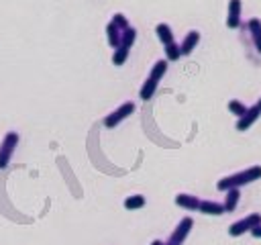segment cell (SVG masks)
<instances>
[{
    "mask_svg": "<svg viewBox=\"0 0 261 245\" xmlns=\"http://www.w3.org/2000/svg\"><path fill=\"white\" fill-rule=\"evenodd\" d=\"M128 53H130V49H128V47L118 45V47L114 49V53H112V63H114V65H122V63L128 59Z\"/></svg>",
    "mask_w": 261,
    "mask_h": 245,
    "instance_id": "cell-17",
    "label": "cell"
},
{
    "mask_svg": "<svg viewBox=\"0 0 261 245\" xmlns=\"http://www.w3.org/2000/svg\"><path fill=\"white\" fill-rule=\"evenodd\" d=\"M198 210L204 212V214H212V216H218V214H224V212H226V210H224V204L214 202V200H202Z\"/></svg>",
    "mask_w": 261,
    "mask_h": 245,
    "instance_id": "cell-11",
    "label": "cell"
},
{
    "mask_svg": "<svg viewBox=\"0 0 261 245\" xmlns=\"http://www.w3.org/2000/svg\"><path fill=\"white\" fill-rule=\"evenodd\" d=\"M135 108H137V106H135V102H130V100H128V102H122V104H120L116 110H112V112H110V114L104 118V127L114 129L118 122H122L124 118H128V116L135 112Z\"/></svg>",
    "mask_w": 261,
    "mask_h": 245,
    "instance_id": "cell-5",
    "label": "cell"
},
{
    "mask_svg": "<svg viewBox=\"0 0 261 245\" xmlns=\"http://www.w3.org/2000/svg\"><path fill=\"white\" fill-rule=\"evenodd\" d=\"M151 245H165V243H163V241H159V239H155V241H153Z\"/></svg>",
    "mask_w": 261,
    "mask_h": 245,
    "instance_id": "cell-23",
    "label": "cell"
},
{
    "mask_svg": "<svg viewBox=\"0 0 261 245\" xmlns=\"http://www.w3.org/2000/svg\"><path fill=\"white\" fill-rule=\"evenodd\" d=\"M16 145H18V133L16 131L6 133L4 139H2V143H0V169H4L10 163Z\"/></svg>",
    "mask_w": 261,
    "mask_h": 245,
    "instance_id": "cell-3",
    "label": "cell"
},
{
    "mask_svg": "<svg viewBox=\"0 0 261 245\" xmlns=\"http://www.w3.org/2000/svg\"><path fill=\"white\" fill-rule=\"evenodd\" d=\"M135 39H137V31L133 29V27H128L126 31H122V39H120V45L122 47H133V43H135Z\"/></svg>",
    "mask_w": 261,
    "mask_h": 245,
    "instance_id": "cell-19",
    "label": "cell"
},
{
    "mask_svg": "<svg viewBox=\"0 0 261 245\" xmlns=\"http://www.w3.org/2000/svg\"><path fill=\"white\" fill-rule=\"evenodd\" d=\"M165 57H167V61H175V59L181 57V49H179V45L175 41L165 45Z\"/></svg>",
    "mask_w": 261,
    "mask_h": 245,
    "instance_id": "cell-18",
    "label": "cell"
},
{
    "mask_svg": "<svg viewBox=\"0 0 261 245\" xmlns=\"http://www.w3.org/2000/svg\"><path fill=\"white\" fill-rule=\"evenodd\" d=\"M261 178V165H251L243 172H237V174H230L226 178H220L216 182V188L220 192H226V190H232V188H241V186H247L255 180Z\"/></svg>",
    "mask_w": 261,
    "mask_h": 245,
    "instance_id": "cell-1",
    "label": "cell"
},
{
    "mask_svg": "<svg viewBox=\"0 0 261 245\" xmlns=\"http://www.w3.org/2000/svg\"><path fill=\"white\" fill-rule=\"evenodd\" d=\"M251 235H253V237H257V239H261V223L251 231Z\"/></svg>",
    "mask_w": 261,
    "mask_h": 245,
    "instance_id": "cell-22",
    "label": "cell"
},
{
    "mask_svg": "<svg viewBox=\"0 0 261 245\" xmlns=\"http://www.w3.org/2000/svg\"><path fill=\"white\" fill-rule=\"evenodd\" d=\"M259 223H261V214H259V212H253V214H249V216H245V218L232 223V225L228 227V235H230V237H239V235L251 233Z\"/></svg>",
    "mask_w": 261,
    "mask_h": 245,
    "instance_id": "cell-4",
    "label": "cell"
},
{
    "mask_svg": "<svg viewBox=\"0 0 261 245\" xmlns=\"http://www.w3.org/2000/svg\"><path fill=\"white\" fill-rule=\"evenodd\" d=\"M247 27H249L251 39H253V43H255V49L261 53V20H259V18H251Z\"/></svg>",
    "mask_w": 261,
    "mask_h": 245,
    "instance_id": "cell-14",
    "label": "cell"
},
{
    "mask_svg": "<svg viewBox=\"0 0 261 245\" xmlns=\"http://www.w3.org/2000/svg\"><path fill=\"white\" fill-rule=\"evenodd\" d=\"M165 71H167V59H159V61H155V65L151 67L147 80L143 82V86H141V90H139L141 100H149V98H153V94H155V90H157L161 78L165 76Z\"/></svg>",
    "mask_w": 261,
    "mask_h": 245,
    "instance_id": "cell-2",
    "label": "cell"
},
{
    "mask_svg": "<svg viewBox=\"0 0 261 245\" xmlns=\"http://www.w3.org/2000/svg\"><path fill=\"white\" fill-rule=\"evenodd\" d=\"M239 24H241V0H228L226 27L228 29H239Z\"/></svg>",
    "mask_w": 261,
    "mask_h": 245,
    "instance_id": "cell-8",
    "label": "cell"
},
{
    "mask_svg": "<svg viewBox=\"0 0 261 245\" xmlns=\"http://www.w3.org/2000/svg\"><path fill=\"white\" fill-rule=\"evenodd\" d=\"M145 206V196L141 194H133L128 198H124V208L126 210H137V208H143Z\"/></svg>",
    "mask_w": 261,
    "mask_h": 245,
    "instance_id": "cell-16",
    "label": "cell"
},
{
    "mask_svg": "<svg viewBox=\"0 0 261 245\" xmlns=\"http://www.w3.org/2000/svg\"><path fill=\"white\" fill-rule=\"evenodd\" d=\"M200 202L202 200L198 196H194V194H177L175 196V204L181 206V208H186V210H190V212L198 210L200 208Z\"/></svg>",
    "mask_w": 261,
    "mask_h": 245,
    "instance_id": "cell-9",
    "label": "cell"
},
{
    "mask_svg": "<svg viewBox=\"0 0 261 245\" xmlns=\"http://www.w3.org/2000/svg\"><path fill=\"white\" fill-rule=\"evenodd\" d=\"M106 37H108V45L112 47V49H116L118 45H120V39H122V31L110 20L108 24H106Z\"/></svg>",
    "mask_w": 261,
    "mask_h": 245,
    "instance_id": "cell-12",
    "label": "cell"
},
{
    "mask_svg": "<svg viewBox=\"0 0 261 245\" xmlns=\"http://www.w3.org/2000/svg\"><path fill=\"white\" fill-rule=\"evenodd\" d=\"M198 43H200V33H198V31H190V33L184 37L181 45H179L181 55H190V53L196 49V45H198Z\"/></svg>",
    "mask_w": 261,
    "mask_h": 245,
    "instance_id": "cell-10",
    "label": "cell"
},
{
    "mask_svg": "<svg viewBox=\"0 0 261 245\" xmlns=\"http://www.w3.org/2000/svg\"><path fill=\"white\" fill-rule=\"evenodd\" d=\"M112 22H114V24H116L120 31H126V29L130 27V24H128V20H126V16H124L122 12H116V14L112 16Z\"/></svg>",
    "mask_w": 261,
    "mask_h": 245,
    "instance_id": "cell-21",
    "label": "cell"
},
{
    "mask_svg": "<svg viewBox=\"0 0 261 245\" xmlns=\"http://www.w3.org/2000/svg\"><path fill=\"white\" fill-rule=\"evenodd\" d=\"M192 227H194V220H192L190 216H184V218L177 223V227L173 229V233L169 235V239L165 241V245H181V243L186 241V237L190 235Z\"/></svg>",
    "mask_w": 261,
    "mask_h": 245,
    "instance_id": "cell-6",
    "label": "cell"
},
{
    "mask_svg": "<svg viewBox=\"0 0 261 245\" xmlns=\"http://www.w3.org/2000/svg\"><path fill=\"white\" fill-rule=\"evenodd\" d=\"M257 106H259V108H261V98H259V102H257Z\"/></svg>",
    "mask_w": 261,
    "mask_h": 245,
    "instance_id": "cell-24",
    "label": "cell"
},
{
    "mask_svg": "<svg viewBox=\"0 0 261 245\" xmlns=\"http://www.w3.org/2000/svg\"><path fill=\"white\" fill-rule=\"evenodd\" d=\"M228 110H230L237 118H241V116L247 112V106H245L243 102H239V100H228Z\"/></svg>",
    "mask_w": 261,
    "mask_h": 245,
    "instance_id": "cell-20",
    "label": "cell"
},
{
    "mask_svg": "<svg viewBox=\"0 0 261 245\" xmlns=\"http://www.w3.org/2000/svg\"><path fill=\"white\" fill-rule=\"evenodd\" d=\"M155 33H157V39L163 43V47L175 41V39H173V31H171V27H169L167 22H159V24L155 27Z\"/></svg>",
    "mask_w": 261,
    "mask_h": 245,
    "instance_id": "cell-13",
    "label": "cell"
},
{
    "mask_svg": "<svg viewBox=\"0 0 261 245\" xmlns=\"http://www.w3.org/2000/svg\"><path fill=\"white\" fill-rule=\"evenodd\" d=\"M261 116V108L257 106V104H253V106H249L247 108V112L241 116V118H237V131H247L257 118Z\"/></svg>",
    "mask_w": 261,
    "mask_h": 245,
    "instance_id": "cell-7",
    "label": "cell"
},
{
    "mask_svg": "<svg viewBox=\"0 0 261 245\" xmlns=\"http://www.w3.org/2000/svg\"><path fill=\"white\" fill-rule=\"evenodd\" d=\"M239 198H241V188H232V190H226V196H224V210L226 212H232L239 204Z\"/></svg>",
    "mask_w": 261,
    "mask_h": 245,
    "instance_id": "cell-15",
    "label": "cell"
}]
</instances>
